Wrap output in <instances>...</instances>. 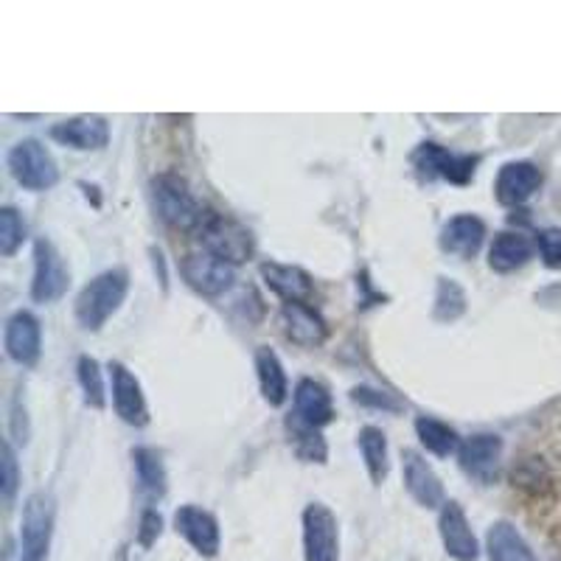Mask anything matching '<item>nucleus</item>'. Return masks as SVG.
Returning a JSON list of instances; mask_svg holds the SVG:
<instances>
[{
	"label": "nucleus",
	"instance_id": "nucleus-1",
	"mask_svg": "<svg viewBox=\"0 0 561 561\" xmlns=\"http://www.w3.org/2000/svg\"><path fill=\"white\" fill-rule=\"evenodd\" d=\"M129 292V275L127 270H108V273L96 275L90 284L76 298V321L82 328H101L104 323L119 312Z\"/></svg>",
	"mask_w": 561,
	"mask_h": 561
},
{
	"label": "nucleus",
	"instance_id": "nucleus-2",
	"mask_svg": "<svg viewBox=\"0 0 561 561\" xmlns=\"http://www.w3.org/2000/svg\"><path fill=\"white\" fill-rule=\"evenodd\" d=\"M152 205L163 222L174 230H191L200 227L205 214H202L200 202L195 191L188 188L180 174H158L152 180Z\"/></svg>",
	"mask_w": 561,
	"mask_h": 561
},
{
	"label": "nucleus",
	"instance_id": "nucleus-3",
	"mask_svg": "<svg viewBox=\"0 0 561 561\" xmlns=\"http://www.w3.org/2000/svg\"><path fill=\"white\" fill-rule=\"evenodd\" d=\"M410 161H413V169L421 180H447L452 186H469L475 180L481 158L477 154H454L444 149L441 144L427 140V144H421L415 149Z\"/></svg>",
	"mask_w": 561,
	"mask_h": 561
},
{
	"label": "nucleus",
	"instance_id": "nucleus-4",
	"mask_svg": "<svg viewBox=\"0 0 561 561\" xmlns=\"http://www.w3.org/2000/svg\"><path fill=\"white\" fill-rule=\"evenodd\" d=\"M9 172L23 188L28 191H46V188L57 186L60 180V169H57L54 154L48 152L46 144L37 138H26L21 144H14L7 154Z\"/></svg>",
	"mask_w": 561,
	"mask_h": 561
},
{
	"label": "nucleus",
	"instance_id": "nucleus-5",
	"mask_svg": "<svg viewBox=\"0 0 561 561\" xmlns=\"http://www.w3.org/2000/svg\"><path fill=\"white\" fill-rule=\"evenodd\" d=\"M51 534H54V500L46 491H37L23 506L21 561H48Z\"/></svg>",
	"mask_w": 561,
	"mask_h": 561
},
{
	"label": "nucleus",
	"instance_id": "nucleus-6",
	"mask_svg": "<svg viewBox=\"0 0 561 561\" xmlns=\"http://www.w3.org/2000/svg\"><path fill=\"white\" fill-rule=\"evenodd\" d=\"M200 239L208 253L220 255L227 264H241L253 253V236L245 225H239L230 216L205 214L200 225Z\"/></svg>",
	"mask_w": 561,
	"mask_h": 561
},
{
	"label": "nucleus",
	"instance_id": "nucleus-7",
	"mask_svg": "<svg viewBox=\"0 0 561 561\" xmlns=\"http://www.w3.org/2000/svg\"><path fill=\"white\" fill-rule=\"evenodd\" d=\"M303 561H340L337 516L323 502H309L303 511Z\"/></svg>",
	"mask_w": 561,
	"mask_h": 561
},
{
	"label": "nucleus",
	"instance_id": "nucleus-8",
	"mask_svg": "<svg viewBox=\"0 0 561 561\" xmlns=\"http://www.w3.org/2000/svg\"><path fill=\"white\" fill-rule=\"evenodd\" d=\"M71 284V270L60 250L48 239L34 241V280H32V298L37 303L60 301L67 292Z\"/></svg>",
	"mask_w": 561,
	"mask_h": 561
},
{
	"label": "nucleus",
	"instance_id": "nucleus-9",
	"mask_svg": "<svg viewBox=\"0 0 561 561\" xmlns=\"http://www.w3.org/2000/svg\"><path fill=\"white\" fill-rule=\"evenodd\" d=\"M180 273L188 287L197 289L205 298L225 295L227 289L234 287V264H227V261H222L214 253H208V250L188 253L180 264Z\"/></svg>",
	"mask_w": 561,
	"mask_h": 561
},
{
	"label": "nucleus",
	"instance_id": "nucleus-10",
	"mask_svg": "<svg viewBox=\"0 0 561 561\" xmlns=\"http://www.w3.org/2000/svg\"><path fill=\"white\" fill-rule=\"evenodd\" d=\"M500 458H502V441L500 435L491 433H477L469 435L466 441L458 449V461H461V469L466 472L472 481L483 483H495L497 475H500Z\"/></svg>",
	"mask_w": 561,
	"mask_h": 561
},
{
	"label": "nucleus",
	"instance_id": "nucleus-11",
	"mask_svg": "<svg viewBox=\"0 0 561 561\" xmlns=\"http://www.w3.org/2000/svg\"><path fill=\"white\" fill-rule=\"evenodd\" d=\"M174 531L191 545L200 556L214 559L220 553L222 534L214 514L202 511L200 506H180L174 511Z\"/></svg>",
	"mask_w": 561,
	"mask_h": 561
},
{
	"label": "nucleus",
	"instance_id": "nucleus-12",
	"mask_svg": "<svg viewBox=\"0 0 561 561\" xmlns=\"http://www.w3.org/2000/svg\"><path fill=\"white\" fill-rule=\"evenodd\" d=\"M110 382H113V404L115 413L121 415V421H127L133 427H147L149 421V408L147 396L140 390V382L135 379V374L127 365L121 362H110Z\"/></svg>",
	"mask_w": 561,
	"mask_h": 561
},
{
	"label": "nucleus",
	"instance_id": "nucleus-13",
	"mask_svg": "<svg viewBox=\"0 0 561 561\" xmlns=\"http://www.w3.org/2000/svg\"><path fill=\"white\" fill-rule=\"evenodd\" d=\"M438 528H441L444 550H447L454 561H475L477 556H481L477 536L475 531H472V525H469L466 514H463L461 502H444Z\"/></svg>",
	"mask_w": 561,
	"mask_h": 561
},
{
	"label": "nucleus",
	"instance_id": "nucleus-14",
	"mask_svg": "<svg viewBox=\"0 0 561 561\" xmlns=\"http://www.w3.org/2000/svg\"><path fill=\"white\" fill-rule=\"evenodd\" d=\"M541 186V169L531 161H511L497 172V200L508 208L528 202Z\"/></svg>",
	"mask_w": 561,
	"mask_h": 561
},
{
	"label": "nucleus",
	"instance_id": "nucleus-15",
	"mask_svg": "<svg viewBox=\"0 0 561 561\" xmlns=\"http://www.w3.org/2000/svg\"><path fill=\"white\" fill-rule=\"evenodd\" d=\"M9 360L17 365H34L40 360L42 351V328L40 321L32 312H14L7 321V335H3Z\"/></svg>",
	"mask_w": 561,
	"mask_h": 561
},
{
	"label": "nucleus",
	"instance_id": "nucleus-16",
	"mask_svg": "<svg viewBox=\"0 0 561 561\" xmlns=\"http://www.w3.org/2000/svg\"><path fill=\"white\" fill-rule=\"evenodd\" d=\"M51 138L71 149H104L110 140V124L101 115H76L51 127Z\"/></svg>",
	"mask_w": 561,
	"mask_h": 561
},
{
	"label": "nucleus",
	"instance_id": "nucleus-17",
	"mask_svg": "<svg viewBox=\"0 0 561 561\" xmlns=\"http://www.w3.org/2000/svg\"><path fill=\"white\" fill-rule=\"evenodd\" d=\"M401 472H404V486H408L410 497L424 508L444 506V486L438 475L433 472L424 458L413 449L401 452Z\"/></svg>",
	"mask_w": 561,
	"mask_h": 561
},
{
	"label": "nucleus",
	"instance_id": "nucleus-18",
	"mask_svg": "<svg viewBox=\"0 0 561 561\" xmlns=\"http://www.w3.org/2000/svg\"><path fill=\"white\" fill-rule=\"evenodd\" d=\"M261 278H264V284L287 303H309L314 298L312 275L301 267H292V264L264 261V264H261Z\"/></svg>",
	"mask_w": 561,
	"mask_h": 561
},
{
	"label": "nucleus",
	"instance_id": "nucleus-19",
	"mask_svg": "<svg viewBox=\"0 0 561 561\" xmlns=\"http://www.w3.org/2000/svg\"><path fill=\"white\" fill-rule=\"evenodd\" d=\"M278 321L284 335L292 342H298V346L312 348L326 340V321L309 303H284Z\"/></svg>",
	"mask_w": 561,
	"mask_h": 561
},
{
	"label": "nucleus",
	"instance_id": "nucleus-20",
	"mask_svg": "<svg viewBox=\"0 0 561 561\" xmlns=\"http://www.w3.org/2000/svg\"><path fill=\"white\" fill-rule=\"evenodd\" d=\"M483 239H486L483 220L472 214H458L441 227V239L438 241H441L444 253L458 255V259H472L483 248Z\"/></svg>",
	"mask_w": 561,
	"mask_h": 561
},
{
	"label": "nucleus",
	"instance_id": "nucleus-21",
	"mask_svg": "<svg viewBox=\"0 0 561 561\" xmlns=\"http://www.w3.org/2000/svg\"><path fill=\"white\" fill-rule=\"evenodd\" d=\"M295 419H301L309 427H326L335 419L332 396L323 388L321 382L301 379L295 385Z\"/></svg>",
	"mask_w": 561,
	"mask_h": 561
},
{
	"label": "nucleus",
	"instance_id": "nucleus-22",
	"mask_svg": "<svg viewBox=\"0 0 561 561\" xmlns=\"http://www.w3.org/2000/svg\"><path fill=\"white\" fill-rule=\"evenodd\" d=\"M531 255H534V245H531L528 236L506 230V234H497L491 248H488V267L502 275L514 273V270L528 264Z\"/></svg>",
	"mask_w": 561,
	"mask_h": 561
},
{
	"label": "nucleus",
	"instance_id": "nucleus-23",
	"mask_svg": "<svg viewBox=\"0 0 561 561\" xmlns=\"http://www.w3.org/2000/svg\"><path fill=\"white\" fill-rule=\"evenodd\" d=\"M488 561H536L525 536L511 522H495L486 534Z\"/></svg>",
	"mask_w": 561,
	"mask_h": 561
},
{
	"label": "nucleus",
	"instance_id": "nucleus-24",
	"mask_svg": "<svg viewBox=\"0 0 561 561\" xmlns=\"http://www.w3.org/2000/svg\"><path fill=\"white\" fill-rule=\"evenodd\" d=\"M255 374H259V388L264 401H267L270 408H280V404L287 401L289 385L287 374H284V365H280L278 354H275L273 348H255Z\"/></svg>",
	"mask_w": 561,
	"mask_h": 561
},
{
	"label": "nucleus",
	"instance_id": "nucleus-25",
	"mask_svg": "<svg viewBox=\"0 0 561 561\" xmlns=\"http://www.w3.org/2000/svg\"><path fill=\"white\" fill-rule=\"evenodd\" d=\"M133 461L140 491L149 500H161L166 495V466H163L161 452H154L152 447H138L133 449Z\"/></svg>",
	"mask_w": 561,
	"mask_h": 561
},
{
	"label": "nucleus",
	"instance_id": "nucleus-26",
	"mask_svg": "<svg viewBox=\"0 0 561 561\" xmlns=\"http://www.w3.org/2000/svg\"><path fill=\"white\" fill-rule=\"evenodd\" d=\"M415 435H419L421 447L427 449V452L438 454V458H449V454L461 449L458 433L449 424H444V421L433 419V415H419L415 419Z\"/></svg>",
	"mask_w": 561,
	"mask_h": 561
},
{
	"label": "nucleus",
	"instance_id": "nucleus-27",
	"mask_svg": "<svg viewBox=\"0 0 561 561\" xmlns=\"http://www.w3.org/2000/svg\"><path fill=\"white\" fill-rule=\"evenodd\" d=\"M357 438H360V452H362V461H365L367 475H371V481L374 483H382L385 477H388V469H390L388 438H385V433H382L379 427H362Z\"/></svg>",
	"mask_w": 561,
	"mask_h": 561
},
{
	"label": "nucleus",
	"instance_id": "nucleus-28",
	"mask_svg": "<svg viewBox=\"0 0 561 561\" xmlns=\"http://www.w3.org/2000/svg\"><path fill=\"white\" fill-rule=\"evenodd\" d=\"M287 429H289V441H292L295 454L307 463H326V441H323V435L317 427H309L303 424L301 419H289L287 421Z\"/></svg>",
	"mask_w": 561,
	"mask_h": 561
},
{
	"label": "nucleus",
	"instance_id": "nucleus-29",
	"mask_svg": "<svg viewBox=\"0 0 561 561\" xmlns=\"http://www.w3.org/2000/svg\"><path fill=\"white\" fill-rule=\"evenodd\" d=\"M466 312V292L454 278H438L435 289V309L433 317L438 323H452Z\"/></svg>",
	"mask_w": 561,
	"mask_h": 561
},
{
	"label": "nucleus",
	"instance_id": "nucleus-30",
	"mask_svg": "<svg viewBox=\"0 0 561 561\" xmlns=\"http://www.w3.org/2000/svg\"><path fill=\"white\" fill-rule=\"evenodd\" d=\"M76 374H79V385H82V394H85L87 404L96 410L104 408L108 394H104V376H101L99 362H96L94 357H79Z\"/></svg>",
	"mask_w": 561,
	"mask_h": 561
},
{
	"label": "nucleus",
	"instance_id": "nucleus-31",
	"mask_svg": "<svg viewBox=\"0 0 561 561\" xmlns=\"http://www.w3.org/2000/svg\"><path fill=\"white\" fill-rule=\"evenodd\" d=\"M26 239V222H23L17 208H3L0 211V253L14 255Z\"/></svg>",
	"mask_w": 561,
	"mask_h": 561
},
{
	"label": "nucleus",
	"instance_id": "nucleus-32",
	"mask_svg": "<svg viewBox=\"0 0 561 561\" xmlns=\"http://www.w3.org/2000/svg\"><path fill=\"white\" fill-rule=\"evenodd\" d=\"M536 248H539L545 267L561 270V227H548L536 236Z\"/></svg>",
	"mask_w": 561,
	"mask_h": 561
},
{
	"label": "nucleus",
	"instance_id": "nucleus-33",
	"mask_svg": "<svg viewBox=\"0 0 561 561\" xmlns=\"http://www.w3.org/2000/svg\"><path fill=\"white\" fill-rule=\"evenodd\" d=\"M351 399H354L357 404H362V408L390 410V413L401 410V401L396 399L394 394H385V390H376V388H354L351 390Z\"/></svg>",
	"mask_w": 561,
	"mask_h": 561
},
{
	"label": "nucleus",
	"instance_id": "nucleus-34",
	"mask_svg": "<svg viewBox=\"0 0 561 561\" xmlns=\"http://www.w3.org/2000/svg\"><path fill=\"white\" fill-rule=\"evenodd\" d=\"M163 531V520L158 511H152V508H147L144 511V516H140V528H138V541L140 548H152L154 541H158V536H161Z\"/></svg>",
	"mask_w": 561,
	"mask_h": 561
},
{
	"label": "nucleus",
	"instance_id": "nucleus-35",
	"mask_svg": "<svg viewBox=\"0 0 561 561\" xmlns=\"http://www.w3.org/2000/svg\"><path fill=\"white\" fill-rule=\"evenodd\" d=\"M14 491H17V458L9 444H3V500L12 502Z\"/></svg>",
	"mask_w": 561,
	"mask_h": 561
}]
</instances>
